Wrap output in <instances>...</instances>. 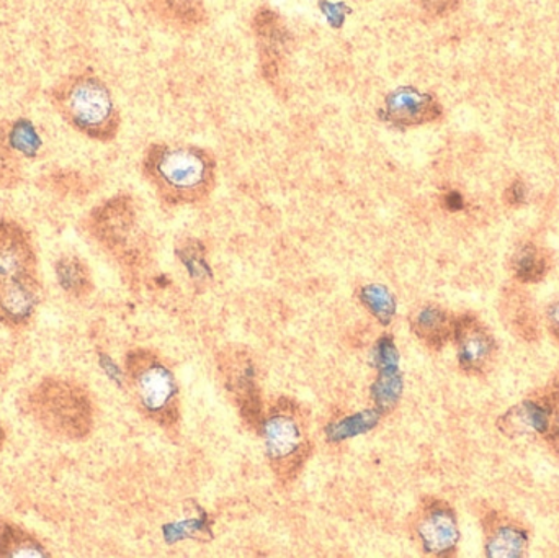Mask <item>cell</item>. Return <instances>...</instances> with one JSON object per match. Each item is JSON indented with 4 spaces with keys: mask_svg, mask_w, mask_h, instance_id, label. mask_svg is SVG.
Returning a JSON list of instances; mask_svg holds the SVG:
<instances>
[{
    "mask_svg": "<svg viewBox=\"0 0 559 558\" xmlns=\"http://www.w3.org/2000/svg\"><path fill=\"white\" fill-rule=\"evenodd\" d=\"M424 539L429 543L433 549H445L452 546L456 533L453 526V520L447 513H437L427 521V526L423 530Z\"/></svg>",
    "mask_w": 559,
    "mask_h": 558,
    "instance_id": "obj_16",
    "label": "cell"
},
{
    "mask_svg": "<svg viewBox=\"0 0 559 558\" xmlns=\"http://www.w3.org/2000/svg\"><path fill=\"white\" fill-rule=\"evenodd\" d=\"M10 144L16 153H23L25 156H32L38 151L39 140L36 136L35 128L26 120L16 121L12 130L9 131Z\"/></svg>",
    "mask_w": 559,
    "mask_h": 558,
    "instance_id": "obj_19",
    "label": "cell"
},
{
    "mask_svg": "<svg viewBox=\"0 0 559 558\" xmlns=\"http://www.w3.org/2000/svg\"><path fill=\"white\" fill-rule=\"evenodd\" d=\"M143 170L160 197L174 203L199 202L215 183L212 154L189 144H153L144 156Z\"/></svg>",
    "mask_w": 559,
    "mask_h": 558,
    "instance_id": "obj_1",
    "label": "cell"
},
{
    "mask_svg": "<svg viewBox=\"0 0 559 558\" xmlns=\"http://www.w3.org/2000/svg\"><path fill=\"white\" fill-rule=\"evenodd\" d=\"M51 102L66 123L91 140H115L120 130V111L110 88L95 75L81 72L61 79L51 88Z\"/></svg>",
    "mask_w": 559,
    "mask_h": 558,
    "instance_id": "obj_2",
    "label": "cell"
},
{
    "mask_svg": "<svg viewBox=\"0 0 559 558\" xmlns=\"http://www.w3.org/2000/svg\"><path fill=\"white\" fill-rule=\"evenodd\" d=\"M38 282V259L28 233L0 219V288Z\"/></svg>",
    "mask_w": 559,
    "mask_h": 558,
    "instance_id": "obj_4",
    "label": "cell"
},
{
    "mask_svg": "<svg viewBox=\"0 0 559 558\" xmlns=\"http://www.w3.org/2000/svg\"><path fill=\"white\" fill-rule=\"evenodd\" d=\"M514 271L522 282H537L544 277L547 264L537 248L528 246V248L522 249L515 258Z\"/></svg>",
    "mask_w": 559,
    "mask_h": 558,
    "instance_id": "obj_18",
    "label": "cell"
},
{
    "mask_svg": "<svg viewBox=\"0 0 559 558\" xmlns=\"http://www.w3.org/2000/svg\"><path fill=\"white\" fill-rule=\"evenodd\" d=\"M548 320H550L551 330H554L555 336L559 341V301L548 310Z\"/></svg>",
    "mask_w": 559,
    "mask_h": 558,
    "instance_id": "obj_23",
    "label": "cell"
},
{
    "mask_svg": "<svg viewBox=\"0 0 559 558\" xmlns=\"http://www.w3.org/2000/svg\"><path fill=\"white\" fill-rule=\"evenodd\" d=\"M0 557H46L45 549L28 534L15 526L0 531Z\"/></svg>",
    "mask_w": 559,
    "mask_h": 558,
    "instance_id": "obj_12",
    "label": "cell"
},
{
    "mask_svg": "<svg viewBox=\"0 0 559 558\" xmlns=\"http://www.w3.org/2000/svg\"><path fill=\"white\" fill-rule=\"evenodd\" d=\"M20 173L19 153L10 144L9 131L0 124V187L15 186Z\"/></svg>",
    "mask_w": 559,
    "mask_h": 558,
    "instance_id": "obj_17",
    "label": "cell"
},
{
    "mask_svg": "<svg viewBox=\"0 0 559 558\" xmlns=\"http://www.w3.org/2000/svg\"><path fill=\"white\" fill-rule=\"evenodd\" d=\"M522 547H524V537L514 530L501 531L498 539L495 541V549L498 550L496 556H518Z\"/></svg>",
    "mask_w": 559,
    "mask_h": 558,
    "instance_id": "obj_20",
    "label": "cell"
},
{
    "mask_svg": "<svg viewBox=\"0 0 559 558\" xmlns=\"http://www.w3.org/2000/svg\"><path fill=\"white\" fill-rule=\"evenodd\" d=\"M525 199V187L522 182H515L514 186L509 189V202L521 203Z\"/></svg>",
    "mask_w": 559,
    "mask_h": 558,
    "instance_id": "obj_22",
    "label": "cell"
},
{
    "mask_svg": "<svg viewBox=\"0 0 559 558\" xmlns=\"http://www.w3.org/2000/svg\"><path fill=\"white\" fill-rule=\"evenodd\" d=\"M36 422L52 435L81 439L92 429L94 409L87 393L68 380L48 379L28 399Z\"/></svg>",
    "mask_w": 559,
    "mask_h": 558,
    "instance_id": "obj_3",
    "label": "cell"
},
{
    "mask_svg": "<svg viewBox=\"0 0 559 558\" xmlns=\"http://www.w3.org/2000/svg\"><path fill=\"white\" fill-rule=\"evenodd\" d=\"M269 451L275 459L286 458L298 448L299 435L295 423L286 418H274L267 429Z\"/></svg>",
    "mask_w": 559,
    "mask_h": 558,
    "instance_id": "obj_13",
    "label": "cell"
},
{
    "mask_svg": "<svg viewBox=\"0 0 559 558\" xmlns=\"http://www.w3.org/2000/svg\"><path fill=\"white\" fill-rule=\"evenodd\" d=\"M255 39H258L259 56H261L262 72L271 84L278 81L288 51L289 36L286 26L277 12L262 7L252 20Z\"/></svg>",
    "mask_w": 559,
    "mask_h": 558,
    "instance_id": "obj_5",
    "label": "cell"
},
{
    "mask_svg": "<svg viewBox=\"0 0 559 558\" xmlns=\"http://www.w3.org/2000/svg\"><path fill=\"white\" fill-rule=\"evenodd\" d=\"M442 115L439 102L416 88L403 87L388 95L384 118L396 127H417L430 123Z\"/></svg>",
    "mask_w": 559,
    "mask_h": 558,
    "instance_id": "obj_7",
    "label": "cell"
},
{
    "mask_svg": "<svg viewBox=\"0 0 559 558\" xmlns=\"http://www.w3.org/2000/svg\"><path fill=\"white\" fill-rule=\"evenodd\" d=\"M416 331L427 343L443 344L450 333L455 331V327H452L443 311L437 310V308H426L417 317Z\"/></svg>",
    "mask_w": 559,
    "mask_h": 558,
    "instance_id": "obj_14",
    "label": "cell"
},
{
    "mask_svg": "<svg viewBox=\"0 0 559 558\" xmlns=\"http://www.w3.org/2000/svg\"><path fill=\"white\" fill-rule=\"evenodd\" d=\"M455 336L462 366L472 372H481L495 354V341L488 331L478 321L465 318L455 324Z\"/></svg>",
    "mask_w": 559,
    "mask_h": 558,
    "instance_id": "obj_8",
    "label": "cell"
},
{
    "mask_svg": "<svg viewBox=\"0 0 559 558\" xmlns=\"http://www.w3.org/2000/svg\"><path fill=\"white\" fill-rule=\"evenodd\" d=\"M133 226V203L128 197H115L92 213V233L110 249L121 248L130 238Z\"/></svg>",
    "mask_w": 559,
    "mask_h": 558,
    "instance_id": "obj_6",
    "label": "cell"
},
{
    "mask_svg": "<svg viewBox=\"0 0 559 558\" xmlns=\"http://www.w3.org/2000/svg\"><path fill=\"white\" fill-rule=\"evenodd\" d=\"M39 282L0 288V321L23 324L39 304Z\"/></svg>",
    "mask_w": 559,
    "mask_h": 558,
    "instance_id": "obj_10",
    "label": "cell"
},
{
    "mask_svg": "<svg viewBox=\"0 0 559 558\" xmlns=\"http://www.w3.org/2000/svg\"><path fill=\"white\" fill-rule=\"evenodd\" d=\"M134 383L141 402L151 412H159L174 395L173 377L164 367L150 364L134 372Z\"/></svg>",
    "mask_w": 559,
    "mask_h": 558,
    "instance_id": "obj_9",
    "label": "cell"
},
{
    "mask_svg": "<svg viewBox=\"0 0 559 558\" xmlns=\"http://www.w3.org/2000/svg\"><path fill=\"white\" fill-rule=\"evenodd\" d=\"M2 441H3V431H2V426H0V446H2Z\"/></svg>",
    "mask_w": 559,
    "mask_h": 558,
    "instance_id": "obj_24",
    "label": "cell"
},
{
    "mask_svg": "<svg viewBox=\"0 0 559 558\" xmlns=\"http://www.w3.org/2000/svg\"><path fill=\"white\" fill-rule=\"evenodd\" d=\"M160 7L170 20L189 28L205 20L202 0H160Z\"/></svg>",
    "mask_w": 559,
    "mask_h": 558,
    "instance_id": "obj_15",
    "label": "cell"
},
{
    "mask_svg": "<svg viewBox=\"0 0 559 558\" xmlns=\"http://www.w3.org/2000/svg\"><path fill=\"white\" fill-rule=\"evenodd\" d=\"M430 16H445L459 5V0H414Z\"/></svg>",
    "mask_w": 559,
    "mask_h": 558,
    "instance_id": "obj_21",
    "label": "cell"
},
{
    "mask_svg": "<svg viewBox=\"0 0 559 558\" xmlns=\"http://www.w3.org/2000/svg\"><path fill=\"white\" fill-rule=\"evenodd\" d=\"M59 284L68 294L74 297L87 295L92 288L91 272L81 259L66 256L56 265Z\"/></svg>",
    "mask_w": 559,
    "mask_h": 558,
    "instance_id": "obj_11",
    "label": "cell"
}]
</instances>
